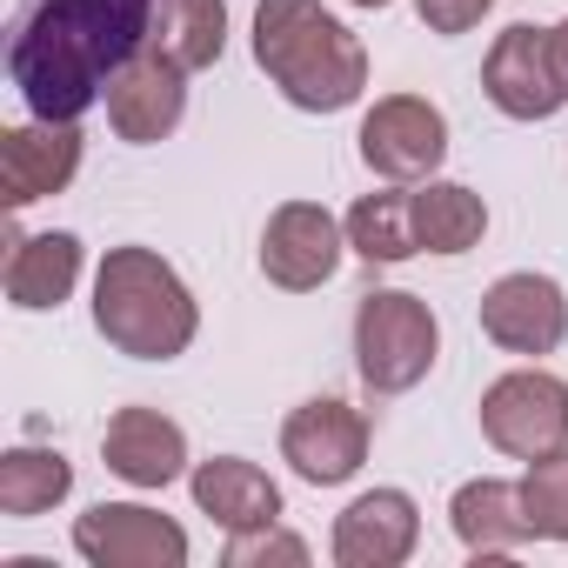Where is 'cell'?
Here are the masks:
<instances>
[{"mask_svg":"<svg viewBox=\"0 0 568 568\" xmlns=\"http://www.w3.org/2000/svg\"><path fill=\"white\" fill-rule=\"evenodd\" d=\"M94 328L128 362H174L201 335V302L174 274V261L128 241V247H108L94 274Z\"/></svg>","mask_w":568,"mask_h":568,"instance_id":"obj_3","label":"cell"},{"mask_svg":"<svg viewBox=\"0 0 568 568\" xmlns=\"http://www.w3.org/2000/svg\"><path fill=\"white\" fill-rule=\"evenodd\" d=\"M481 94L508 114V121H548L568 108L561 81H555V61H548V28L535 21H515L495 34L488 61H481Z\"/></svg>","mask_w":568,"mask_h":568,"instance_id":"obj_11","label":"cell"},{"mask_svg":"<svg viewBox=\"0 0 568 568\" xmlns=\"http://www.w3.org/2000/svg\"><path fill=\"white\" fill-rule=\"evenodd\" d=\"M254 68L302 114H342L368 88V48L322 0H261L254 8Z\"/></svg>","mask_w":568,"mask_h":568,"instance_id":"obj_2","label":"cell"},{"mask_svg":"<svg viewBox=\"0 0 568 568\" xmlns=\"http://www.w3.org/2000/svg\"><path fill=\"white\" fill-rule=\"evenodd\" d=\"M422 548V508L408 488H368L335 515L328 555L342 568H402Z\"/></svg>","mask_w":568,"mask_h":568,"instance_id":"obj_13","label":"cell"},{"mask_svg":"<svg viewBox=\"0 0 568 568\" xmlns=\"http://www.w3.org/2000/svg\"><path fill=\"white\" fill-rule=\"evenodd\" d=\"M154 0H28L8 28V74L34 121H81L148 48Z\"/></svg>","mask_w":568,"mask_h":568,"instance_id":"obj_1","label":"cell"},{"mask_svg":"<svg viewBox=\"0 0 568 568\" xmlns=\"http://www.w3.org/2000/svg\"><path fill=\"white\" fill-rule=\"evenodd\" d=\"M342 227H348V247L362 261H375V267H395V261L422 254V241H415V194L395 187V181L382 194H362Z\"/></svg>","mask_w":568,"mask_h":568,"instance_id":"obj_22","label":"cell"},{"mask_svg":"<svg viewBox=\"0 0 568 568\" xmlns=\"http://www.w3.org/2000/svg\"><path fill=\"white\" fill-rule=\"evenodd\" d=\"M281 462L308 488H342L368 462V415L342 395H315L281 422Z\"/></svg>","mask_w":568,"mask_h":568,"instance_id":"obj_8","label":"cell"},{"mask_svg":"<svg viewBox=\"0 0 568 568\" xmlns=\"http://www.w3.org/2000/svg\"><path fill=\"white\" fill-rule=\"evenodd\" d=\"M348 8H388V0H348Z\"/></svg>","mask_w":568,"mask_h":568,"instance_id":"obj_27","label":"cell"},{"mask_svg":"<svg viewBox=\"0 0 568 568\" xmlns=\"http://www.w3.org/2000/svg\"><path fill=\"white\" fill-rule=\"evenodd\" d=\"M8 302L21 315H41V308H61L74 288H81V234L68 227H48V234H21L8 241Z\"/></svg>","mask_w":568,"mask_h":568,"instance_id":"obj_16","label":"cell"},{"mask_svg":"<svg viewBox=\"0 0 568 568\" xmlns=\"http://www.w3.org/2000/svg\"><path fill=\"white\" fill-rule=\"evenodd\" d=\"M362 161H368V174H382V181H395V187H415V181H428L442 161H448V121H442V108L435 101H422V94H382L368 114H362Z\"/></svg>","mask_w":568,"mask_h":568,"instance_id":"obj_6","label":"cell"},{"mask_svg":"<svg viewBox=\"0 0 568 568\" xmlns=\"http://www.w3.org/2000/svg\"><path fill=\"white\" fill-rule=\"evenodd\" d=\"M548 61H555L561 94H568V21H555V28H548Z\"/></svg>","mask_w":568,"mask_h":568,"instance_id":"obj_26","label":"cell"},{"mask_svg":"<svg viewBox=\"0 0 568 568\" xmlns=\"http://www.w3.org/2000/svg\"><path fill=\"white\" fill-rule=\"evenodd\" d=\"M481 435L515 462L568 448V382L548 368H508L481 388Z\"/></svg>","mask_w":568,"mask_h":568,"instance_id":"obj_5","label":"cell"},{"mask_svg":"<svg viewBox=\"0 0 568 568\" xmlns=\"http://www.w3.org/2000/svg\"><path fill=\"white\" fill-rule=\"evenodd\" d=\"M101 462L128 488H168L187 475V435L161 408H121L101 435Z\"/></svg>","mask_w":568,"mask_h":568,"instance_id":"obj_15","label":"cell"},{"mask_svg":"<svg viewBox=\"0 0 568 568\" xmlns=\"http://www.w3.org/2000/svg\"><path fill=\"white\" fill-rule=\"evenodd\" d=\"M408 194H415V241H422L428 254H468V247H481V234H488V201H481L475 187L428 174V181H415Z\"/></svg>","mask_w":568,"mask_h":568,"instance_id":"obj_19","label":"cell"},{"mask_svg":"<svg viewBox=\"0 0 568 568\" xmlns=\"http://www.w3.org/2000/svg\"><path fill=\"white\" fill-rule=\"evenodd\" d=\"M481 335L501 355H555L568 342V295H561V281H548L535 267L501 274L495 288L481 295Z\"/></svg>","mask_w":568,"mask_h":568,"instance_id":"obj_10","label":"cell"},{"mask_svg":"<svg viewBox=\"0 0 568 568\" xmlns=\"http://www.w3.org/2000/svg\"><path fill=\"white\" fill-rule=\"evenodd\" d=\"M442 355V322L408 288H375L355 308V368L375 395H408L428 382Z\"/></svg>","mask_w":568,"mask_h":568,"instance_id":"obj_4","label":"cell"},{"mask_svg":"<svg viewBox=\"0 0 568 568\" xmlns=\"http://www.w3.org/2000/svg\"><path fill=\"white\" fill-rule=\"evenodd\" d=\"M81 174V121H28L0 134V201L14 214L34 201H54Z\"/></svg>","mask_w":568,"mask_h":568,"instance_id":"obj_14","label":"cell"},{"mask_svg":"<svg viewBox=\"0 0 568 568\" xmlns=\"http://www.w3.org/2000/svg\"><path fill=\"white\" fill-rule=\"evenodd\" d=\"M187 488H194V508H201L207 521H221L227 535L281 521V488H274V475H267V468H254V462H241V455L194 462Z\"/></svg>","mask_w":568,"mask_h":568,"instance_id":"obj_18","label":"cell"},{"mask_svg":"<svg viewBox=\"0 0 568 568\" xmlns=\"http://www.w3.org/2000/svg\"><path fill=\"white\" fill-rule=\"evenodd\" d=\"M187 114V68H174L161 48H141L114 81H108V128L128 148H154L181 128Z\"/></svg>","mask_w":568,"mask_h":568,"instance_id":"obj_12","label":"cell"},{"mask_svg":"<svg viewBox=\"0 0 568 568\" xmlns=\"http://www.w3.org/2000/svg\"><path fill=\"white\" fill-rule=\"evenodd\" d=\"M342 247H348V227L322 201H281L261 227V274L281 295H315L342 267Z\"/></svg>","mask_w":568,"mask_h":568,"instance_id":"obj_9","label":"cell"},{"mask_svg":"<svg viewBox=\"0 0 568 568\" xmlns=\"http://www.w3.org/2000/svg\"><path fill=\"white\" fill-rule=\"evenodd\" d=\"M221 561H227V568H267V561H281V568H308V541L288 535L281 521H267V528H241V535H227Z\"/></svg>","mask_w":568,"mask_h":568,"instance_id":"obj_24","label":"cell"},{"mask_svg":"<svg viewBox=\"0 0 568 568\" xmlns=\"http://www.w3.org/2000/svg\"><path fill=\"white\" fill-rule=\"evenodd\" d=\"M448 521H455V541L475 561H495V555H515V548L535 541L528 508H521V481H495V475L462 481L455 501H448Z\"/></svg>","mask_w":568,"mask_h":568,"instance_id":"obj_17","label":"cell"},{"mask_svg":"<svg viewBox=\"0 0 568 568\" xmlns=\"http://www.w3.org/2000/svg\"><path fill=\"white\" fill-rule=\"evenodd\" d=\"M521 508H528L535 541H568V448L528 462V475H521Z\"/></svg>","mask_w":568,"mask_h":568,"instance_id":"obj_23","label":"cell"},{"mask_svg":"<svg viewBox=\"0 0 568 568\" xmlns=\"http://www.w3.org/2000/svg\"><path fill=\"white\" fill-rule=\"evenodd\" d=\"M74 495V462L61 448H8L0 455V515L34 521Z\"/></svg>","mask_w":568,"mask_h":568,"instance_id":"obj_21","label":"cell"},{"mask_svg":"<svg viewBox=\"0 0 568 568\" xmlns=\"http://www.w3.org/2000/svg\"><path fill=\"white\" fill-rule=\"evenodd\" d=\"M74 555L94 568H187V528L148 501H94L74 515Z\"/></svg>","mask_w":568,"mask_h":568,"instance_id":"obj_7","label":"cell"},{"mask_svg":"<svg viewBox=\"0 0 568 568\" xmlns=\"http://www.w3.org/2000/svg\"><path fill=\"white\" fill-rule=\"evenodd\" d=\"M488 8L495 0H415V14H422L428 34H468V28H481Z\"/></svg>","mask_w":568,"mask_h":568,"instance_id":"obj_25","label":"cell"},{"mask_svg":"<svg viewBox=\"0 0 568 568\" xmlns=\"http://www.w3.org/2000/svg\"><path fill=\"white\" fill-rule=\"evenodd\" d=\"M148 48H161L187 74L214 68L221 48H227V0H154V34H148Z\"/></svg>","mask_w":568,"mask_h":568,"instance_id":"obj_20","label":"cell"}]
</instances>
